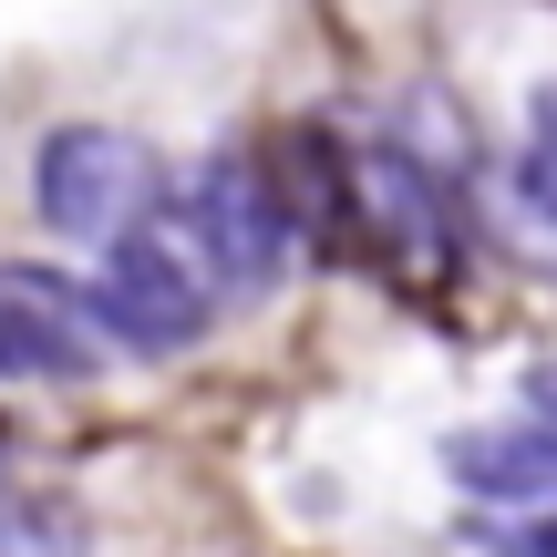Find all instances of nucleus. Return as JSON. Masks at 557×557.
Instances as JSON below:
<instances>
[{
  "label": "nucleus",
  "mask_w": 557,
  "mask_h": 557,
  "mask_svg": "<svg viewBox=\"0 0 557 557\" xmlns=\"http://www.w3.org/2000/svg\"><path fill=\"white\" fill-rule=\"evenodd\" d=\"M496 557H557V506H506L496 517Z\"/></svg>",
  "instance_id": "obj_7"
},
{
  "label": "nucleus",
  "mask_w": 557,
  "mask_h": 557,
  "mask_svg": "<svg viewBox=\"0 0 557 557\" xmlns=\"http://www.w3.org/2000/svg\"><path fill=\"white\" fill-rule=\"evenodd\" d=\"M103 351H114V341H103L83 278L0 259V382H73V372H94Z\"/></svg>",
  "instance_id": "obj_4"
},
{
  "label": "nucleus",
  "mask_w": 557,
  "mask_h": 557,
  "mask_svg": "<svg viewBox=\"0 0 557 557\" xmlns=\"http://www.w3.org/2000/svg\"><path fill=\"white\" fill-rule=\"evenodd\" d=\"M496 207H506V238L557 269V83L527 103V135H517V156H506Z\"/></svg>",
  "instance_id": "obj_6"
},
{
  "label": "nucleus",
  "mask_w": 557,
  "mask_h": 557,
  "mask_svg": "<svg viewBox=\"0 0 557 557\" xmlns=\"http://www.w3.org/2000/svg\"><path fill=\"white\" fill-rule=\"evenodd\" d=\"M444 465H455L465 496L485 506H557V423H506V434H455L444 444Z\"/></svg>",
  "instance_id": "obj_5"
},
{
  "label": "nucleus",
  "mask_w": 557,
  "mask_h": 557,
  "mask_svg": "<svg viewBox=\"0 0 557 557\" xmlns=\"http://www.w3.org/2000/svg\"><path fill=\"white\" fill-rule=\"evenodd\" d=\"M176 197H186V218H197V238H207V259H218L227 289H269V278L289 269V248H299V207H289V186H278L269 156L227 145V156H207L197 176L176 186Z\"/></svg>",
  "instance_id": "obj_3"
},
{
  "label": "nucleus",
  "mask_w": 557,
  "mask_h": 557,
  "mask_svg": "<svg viewBox=\"0 0 557 557\" xmlns=\"http://www.w3.org/2000/svg\"><path fill=\"white\" fill-rule=\"evenodd\" d=\"M83 299H94L103 341H124V351H186V341L218 320L227 278H218V259H207V238H197V218H186L176 186H165V207L145 227H124V238L94 259Z\"/></svg>",
  "instance_id": "obj_1"
},
{
  "label": "nucleus",
  "mask_w": 557,
  "mask_h": 557,
  "mask_svg": "<svg viewBox=\"0 0 557 557\" xmlns=\"http://www.w3.org/2000/svg\"><path fill=\"white\" fill-rule=\"evenodd\" d=\"M527 403H537V413L557 423V351H547V361H527Z\"/></svg>",
  "instance_id": "obj_8"
},
{
  "label": "nucleus",
  "mask_w": 557,
  "mask_h": 557,
  "mask_svg": "<svg viewBox=\"0 0 557 557\" xmlns=\"http://www.w3.org/2000/svg\"><path fill=\"white\" fill-rule=\"evenodd\" d=\"M32 197H41V227H62L83 248H114L124 227H145L165 207V165L124 124H62L32 165Z\"/></svg>",
  "instance_id": "obj_2"
}]
</instances>
